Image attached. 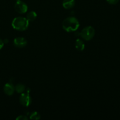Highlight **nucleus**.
Segmentation results:
<instances>
[{
    "instance_id": "1",
    "label": "nucleus",
    "mask_w": 120,
    "mask_h": 120,
    "mask_svg": "<svg viewBox=\"0 0 120 120\" xmlns=\"http://www.w3.org/2000/svg\"><path fill=\"white\" fill-rule=\"evenodd\" d=\"M79 26V21L74 16H69L66 18L62 22V28L67 32H73L76 31Z\"/></svg>"
},
{
    "instance_id": "2",
    "label": "nucleus",
    "mask_w": 120,
    "mask_h": 120,
    "mask_svg": "<svg viewBox=\"0 0 120 120\" xmlns=\"http://www.w3.org/2000/svg\"><path fill=\"white\" fill-rule=\"evenodd\" d=\"M29 22L26 18L18 16L15 18L12 22V26L18 31H24L28 29Z\"/></svg>"
},
{
    "instance_id": "3",
    "label": "nucleus",
    "mask_w": 120,
    "mask_h": 120,
    "mask_svg": "<svg viewBox=\"0 0 120 120\" xmlns=\"http://www.w3.org/2000/svg\"><path fill=\"white\" fill-rule=\"evenodd\" d=\"M79 34L83 40L89 41L92 39L94 36L95 29L91 26H88L83 28Z\"/></svg>"
},
{
    "instance_id": "4",
    "label": "nucleus",
    "mask_w": 120,
    "mask_h": 120,
    "mask_svg": "<svg viewBox=\"0 0 120 120\" xmlns=\"http://www.w3.org/2000/svg\"><path fill=\"white\" fill-rule=\"evenodd\" d=\"M31 97L29 95V93H22L19 97V103L24 107H29L32 103Z\"/></svg>"
},
{
    "instance_id": "5",
    "label": "nucleus",
    "mask_w": 120,
    "mask_h": 120,
    "mask_svg": "<svg viewBox=\"0 0 120 120\" xmlns=\"http://www.w3.org/2000/svg\"><path fill=\"white\" fill-rule=\"evenodd\" d=\"M15 9L19 14H25L28 11V5L22 1H18L15 4Z\"/></svg>"
},
{
    "instance_id": "6",
    "label": "nucleus",
    "mask_w": 120,
    "mask_h": 120,
    "mask_svg": "<svg viewBox=\"0 0 120 120\" xmlns=\"http://www.w3.org/2000/svg\"><path fill=\"white\" fill-rule=\"evenodd\" d=\"M27 43L26 39L23 37H16L14 40V45L16 48H24L27 45Z\"/></svg>"
},
{
    "instance_id": "7",
    "label": "nucleus",
    "mask_w": 120,
    "mask_h": 120,
    "mask_svg": "<svg viewBox=\"0 0 120 120\" xmlns=\"http://www.w3.org/2000/svg\"><path fill=\"white\" fill-rule=\"evenodd\" d=\"M15 86L11 82L7 83L4 86V91L7 96H12L15 92Z\"/></svg>"
},
{
    "instance_id": "8",
    "label": "nucleus",
    "mask_w": 120,
    "mask_h": 120,
    "mask_svg": "<svg viewBox=\"0 0 120 120\" xmlns=\"http://www.w3.org/2000/svg\"><path fill=\"white\" fill-rule=\"evenodd\" d=\"M76 4L75 0H63L62 5L64 9H70L73 8Z\"/></svg>"
},
{
    "instance_id": "9",
    "label": "nucleus",
    "mask_w": 120,
    "mask_h": 120,
    "mask_svg": "<svg viewBox=\"0 0 120 120\" xmlns=\"http://www.w3.org/2000/svg\"><path fill=\"white\" fill-rule=\"evenodd\" d=\"M75 47L79 51H83L85 48V44L82 39H77L75 42Z\"/></svg>"
},
{
    "instance_id": "10",
    "label": "nucleus",
    "mask_w": 120,
    "mask_h": 120,
    "mask_svg": "<svg viewBox=\"0 0 120 120\" xmlns=\"http://www.w3.org/2000/svg\"><path fill=\"white\" fill-rule=\"evenodd\" d=\"M36 18H37V14L34 11H32L27 14L26 18L28 20L29 22H32L36 19Z\"/></svg>"
},
{
    "instance_id": "11",
    "label": "nucleus",
    "mask_w": 120,
    "mask_h": 120,
    "mask_svg": "<svg viewBox=\"0 0 120 120\" xmlns=\"http://www.w3.org/2000/svg\"><path fill=\"white\" fill-rule=\"evenodd\" d=\"M26 87L25 86V85L22 84H17L16 86H15V91H16L17 93H19L21 94L22 93L24 92L25 91Z\"/></svg>"
},
{
    "instance_id": "12",
    "label": "nucleus",
    "mask_w": 120,
    "mask_h": 120,
    "mask_svg": "<svg viewBox=\"0 0 120 120\" xmlns=\"http://www.w3.org/2000/svg\"><path fill=\"white\" fill-rule=\"evenodd\" d=\"M41 115L37 111H34V112H32L29 116V118L30 120H38L41 119Z\"/></svg>"
},
{
    "instance_id": "13",
    "label": "nucleus",
    "mask_w": 120,
    "mask_h": 120,
    "mask_svg": "<svg viewBox=\"0 0 120 120\" xmlns=\"http://www.w3.org/2000/svg\"><path fill=\"white\" fill-rule=\"evenodd\" d=\"M28 119V117L26 115H21L19 116L18 117H16V120H27Z\"/></svg>"
},
{
    "instance_id": "14",
    "label": "nucleus",
    "mask_w": 120,
    "mask_h": 120,
    "mask_svg": "<svg viewBox=\"0 0 120 120\" xmlns=\"http://www.w3.org/2000/svg\"><path fill=\"white\" fill-rule=\"evenodd\" d=\"M108 3L111 5H116L119 2V0H107Z\"/></svg>"
},
{
    "instance_id": "15",
    "label": "nucleus",
    "mask_w": 120,
    "mask_h": 120,
    "mask_svg": "<svg viewBox=\"0 0 120 120\" xmlns=\"http://www.w3.org/2000/svg\"><path fill=\"white\" fill-rule=\"evenodd\" d=\"M4 45V42L1 39H0V50L3 48Z\"/></svg>"
},
{
    "instance_id": "16",
    "label": "nucleus",
    "mask_w": 120,
    "mask_h": 120,
    "mask_svg": "<svg viewBox=\"0 0 120 120\" xmlns=\"http://www.w3.org/2000/svg\"><path fill=\"white\" fill-rule=\"evenodd\" d=\"M16 1H21V0H16Z\"/></svg>"
}]
</instances>
